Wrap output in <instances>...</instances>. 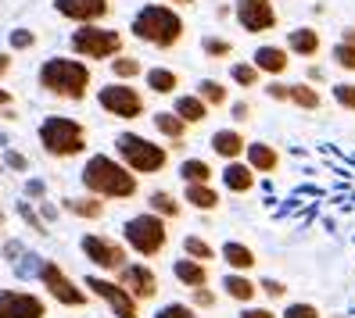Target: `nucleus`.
I'll return each instance as SVG.
<instances>
[{
    "label": "nucleus",
    "instance_id": "11",
    "mask_svg": "<svg viewBox=\"0 0 355 318\" xmlns=\"http://www.w3.org/2000/svg\"><path fill=\"white\" fill-rule=\"evenodd\" d=\"M83 290H87L90 297H97V301L108 308L115 318H140V308H144V304H137L133 297L112 279V275H97V272H94V275H87V279H83Z\"/></svg>",
    "mask_w": 355,
    "mask_h": 318
},
{
    "label": "nucleus",
    "instance_id": "35",
    "mask_svg": "<svg viewBox=\"0 0 355 318\" xmlns=\"http://www.w3.org/2000/svg\"><path fill=\"white\" fill-rule=\"evenodd\" d=\"M216 247L208 243L205 236H198V232H191V236H183V258H194V261H216Z\"/></svg>",
    "mask_w": 355,
    "mask_h": 318
},
{
    "label": "nucleus",
    "instance_id": "1",
    "mask_svg": "<svg viewBox=\"0 0 355 318\" xmlns=\"http://www.w3.org/2000/svg\"><path fill=\"white\" fill-rule=\"evenodd\" d=\"M83 194H90L97 200H133L140 194V179L122 165L115 154H90L79 168Z\"/></svg>",
    "mask_w": 355,
    "mask_h": 318
},
{
    "label": "nucleus",
    "instance_id": "13",
    "mask_svg": "<svg viewBox=\"0 0 355 318\" xmlns=\"http://www.w3.org/2000/svg\"><path fill=\"white\" fill-rule=\"evenodd\" d=\"M112 279L126 290L137 304H148L158 297V272L151 265H144V261H130V265H122Z\"/></svg>",
    "mask_w": 355,
    "mask_h": 318
},
{
    "label": "nucleus",
    "instance_id": "40",
    "mask_svg": "<svg viewBox=\"0 0 355 318\" xmlns=\"http://www.w3.org/2000/svg\"><path fill=\"white\" fill-rule=\"evenodd\" d=\"M330 57H334V65H338L341 72H355V47L352 44H334Z\"/></svg>",
    "mask_w": 355,
    "mask_h": 318
},
{
    "label": "nucleus",
    "instance_id": "28",
    "mask_svg": "<svg viewBox=\"0 0 355 318\" xmlns=\"http://www.w3.org/2000/svg\"><path fill=\"white\" fill-rule=\"evenodd\" d=\"M148 211L158 215V218H165V222H176L183 215V200L173 194V189H151L148 194Z\"/></svg>",
    "mask_w": 355,
    "mask_h": 318
},
{
    "label": "nucleus",
    "instance_id": "56",
    "mask_svg": "<svg viewBox=\"0 0 355 318\" xmlns=\"http://www.w3.org/2000/svg\"><path fill=\"white\" fill-rule=\"evenodd\" d=\"M0 118H4V122H15L18 115H15V108H0Z\"/></svg>",
    "mask_w": 355,
    "mask_h": 318
},
{
    "label": "nucleus",
    "instance_id": "29",
    "mask_svg": "<svg viewBox=\"0 0 355 318\" xmlns=\"http://www.w3.org/2000/svg\"><path fill=\"white\" fill-rule=\"evenodd\" d=\"M61 207H65L69 215H76V218H87V222H101L104 211H108V204L97 200V197H90V194H83V197H65V200H61Z\"/></svg>",
    "mask_w": 355,
    "mask_h": 318
},
{
    "label": "nucleus",
    "instance_id": "32",
    "mask_svg": "<svg viewBox=\"0 0 355 318\" xmlns=\"http://www.w3.org/2000/svg\"><path fill=\"white\" fill-rule=\"evenodd\" d=\"M108 68H112V79H115V82H133V79H140V75H144V61L122 50L119 57H112V61H108Z\"/></svg>",
    "mask_w": 355,
    "mask_h": 318
},
{
    "label": "nucleus",
    "instance_id": "52",
    "mask_svg": "<svg viewBox=\"0 0 355 318\" xmlns=\"http://www.w3.org/2000/svg\"><path fill=\"white\" fill-rule=\"evenodd\" d=\"M11 104H15V93L0 86V108H11Z\"/></svg>",
    "mask_w": 355,
    "mask_h": 318
},
{
    "label": "nucleus",
    "instance_id": "18",
    "mask_svg": "<svg viewBox=\"0 0 355 318\" xmlns=\"http://www.w3.org/2000/svg\"><path fill=\"white\" fill-rule=\"evenodd\" d=\"M244 165L252 168L255 176H273L280 168V151L266 140H248L244 147Z\"/></svg>",
    "mask_w": 355,
    "mask_h": 318
},
{
    "label": "nucleus",
    "instance_id": "25",
    "mask_svg": "<svg viewBox=\"0 0 355 318\" xmlns=\"http://www.w3.org/2000/svg\"><path fill=\"white\" fill-rule=\"evenodd\" d=\"M219 258L226 261L230 272H244V275L259 265V254L248 247V243H241V240H226V243L219 247Z\"/></svg>",
    "mask_w": 355,
    "mask_h": 318
},
{
    "label": "nucleus",
    "instance_id": "21",
    "mask_svg": "<svg viewBox=\"0 0 355 318\" xmlns=\"http://www.w3.org/2000/svg\"><path fill=\"white\" fill-rule=\"evenodd\" d=\"M219 179H223V189H226V194H237V197H241V194H252L255 183H259V176L244 165V158H241V161H223Z\"/></svg>",
    "mask_w": 355,
    "mask_h": 318
},
{
    "label": "nucleus",
    "instance_id": "7",
    "mask_svg": "<svg viewBox=\"0 0 355 318\" xmlns=\"http://www.w3.org/2000/svg\"><path fill=\"white\" fill-rule=\"evenodd\" d=\"M69 50L79 61H112L126 50V36L112 26H76L69 32Z\"/></svg>",
    "mask_w": 355,
    "mask_h": 318
},
{
    "label": "nucleus",
    "instance_id": "26",
    "mask_svg": "<svg viewBox=\"0 0 355 318\" xmlns=\"http://www.w3.org/2000/svg\"><path fill=\"white\" fill-rule=\"evenodd\" d=\"M173 279L187 290H198V286H208V265L205 261H194V258H176L173 261Z\"/></svg>",
    "mask_w": 355,
    "mask_h": 318
},
{
    "label": "nucleus",
    "instance_id": "45",
    "mask_svg": "<svg viewBox=\"0 0 355 318\" xmlns=\"http://www.w3.org/2000/svg\"><path fill=\"white\" fill-rule=\"evenodd\" d=\"M266 97H269V100H277V104H287V97H291V82L269 79V82H266Z\"/></svg>",
    "mask_w": 355,
    "mask_h": 318
},
{
    "label": "nucleus",
    "instance_id": "24",
    "mask_svg": "<svg viewBox=\"0 0 355 318\" xmlns=\"http://www.w3.org/2000/svg\"><path fill=\"white\" fill-rule=\"evenodd\" d=\"M144 86H148L155 97H176L180 86H183V79H180V72H173V68L155 65V68H144Z\"/></svg>",
    "mask_w": 355,
    "mask_h": 318
},
{
    "label": "nucleus",
    "instance_id": "33",
    "mask_svg": "<svg viewBox=\"0 0 355 318\" xmlns=\"http://www.w3.org/2000/svg\"><path fill=\"white\" fill-rule=\"evenodd\" d=\"M198 97L205 100L208 111L226 108V104H230V90H226V82H219V79H201L198 82Z\"/></svg>",
    "mask_w": 355,
    "mask_h": 318
},
{
    "label": "nucleus",
    "instance_id": "51",
    "mask_svg": "<svg viewBox=\"0 0 355 318\" xmlns=\"http://www.w3.org/2000/svg\"><path fill=\"white\" fill-rule=\"evenodd\" d=\"M18 254H22V243H15V240H11V243H4V258H8V261H15Z\"/></svg>",
    "mask_w": 355,
    "mask_h": 318
},
{
    "label": "nucleus",
    "instance_id": "14",
    "mask_svg": "<svg viewBox=\"0 0 355 318\" xmlns=\"http://www.w3.org/2000/svg\"><path fill=\"white\" fill-rule=\"evenodd\" d=\"M0 318H47V297L36 290L0 286Z\"/></svg>",
    "mask_w": 355,
    "mask_h": 318
},
{
    "label": "nucleus",
    "instance_id": "58",
    "mask_svg": "<svg viewBox=\"0 0 355 318\" xmlns=\"http://www.w3.org/2000/svg\"><path fill=\"white\" fill-rule=\"evenodd\" d=\"M0 176H4V161H0Z\"/></svg>",
    "mask_w": 355,
    "mask_h": 318
},
{
    "label": "nucleus",
    "instance_id": "3",
    "mask_svg": "<svg viewBox=\"0 0 355 318\" xmlns=\"http://www.w3.org/2000/svg\"><path fill=\"white\" fill-rule=\"evenodd\" d=\"M130 32L140 39V44H148L155 50H173L183 44V36H187V22H183V15L169 4H144L137 15H133V22H130Z\"/></svg>",
    "mask_w": 355,
    "mask_h": 318
},
{
    "label": "nucleus",
    "instance_id": "17",
    "mask_svg": "<svg viewBox=\"0 0 355 318\" xmlns=\"http://www.w3.org/2000/svg\"><path fill=\"white\" fill-rule=\"evenodd\" d=\"M252 65L259 68V75L280 79V75H287V68H291V54H287V47H280V44H259L255 54H252Z\"/></svg>",
    "mask_w": 355,
    "mask_h": 318
},
{
    "label": "nucleus",
    "instance_id": "49",
    "mask_svg": "<svg viewBox=\"0 0 355 318\" xmlns=\"http://www.w3.org/2000/svg\"><path fill=\"white\" fill-rule=\"evenodd\" d=\"M11 68H15V54L11 50H0V82L11 75Z\"/></svg>",
    "mask_w": 355,
    "mask_h": 318
},
{
    "label": "nucleus",
    "instance_id": "6",
    "mask_svg": "<svg viewBox=\"0 0 355 318\" xmlns=\"http://www.w3.org/2000/svg\"><path fill=\"white\" fill-rule=\"evenodd\" d=\"M119 240L122 247H126L130 254H137V258H158V254L169 247V222L151 215L148 207L140 211V215H130L126 222H122L119 229Z\"/></svg>",
    "mask_w": 355,
    "mask_h": 318
},
{
    "label": "nucleus",
    "instance_id": "27",
    "mask_svg": "<svg viewBox=\"0 0 355 318\" xmlns=\"http://www.w3.org/2000/svg\"><path fill=\"white\" fill-rule=\"evenodd\" d=\"M169 111H173L180 122L191 125V129H194V125H201V122L208 118V108H205V100H201L198 93H176Z\"/></svg>",
    "mask_w": 355,
    "mask_h": 318
},
{
    "label": "nucleus",
    "instance_id": "23",
    "mask_svg": "<svg viewBox=\"0 0 355 318\" xmlns=\"http://www.w3.org/2000/svg\"><path fill=\"white\" fill-rule=\"evenodd\" d=\"M320 50H323V36H320V29L298 26V29H291V32H287V54H291V57H316Z\"/></svg>",
    "mask_w": 355,
    "mask_h": 318
},
{
    "label": "nucleus",
    "instance_id": "5",
    "mask_svg": "<svg viewBox=\"0 0 355 318\" xmlns=\"http://www.w3.org/2000/svg\"><path fill=\"white\" fill-rule=\"evenodd\" d=\"M115 158L130 168V172L140 179V176H162L165 168H169L173 154H169V147H165L162 140H151V136H144V133H119L115 136Z\"/></svg>",
    "mask_w": 355,
    "mask_h": 318
},
{
    "label": "nucleus",
    "instance_id": "55",
    "mask_svg": "<svg viewBox=\"0 0 355 318\" xmlns=\"http://www.w3.org/2000/svg\"><path fill=\"white\" fill-rule=\"evenodd\" d=\"M341 44H352V47H355V26H348V29L341 32Z\"/></svg>",
    "mask_w": 355,
    "mask_h": 318
},
{
    "label": "nucleus",
    "instance_id": "48",
    "mask_svg": "<svg viewBox=\"0 0 355 318\" xmlns=\"http://www.w3.org/2000/svg\"><path fill=\"white\" fill-rule=\"evenodd\" d=\"M241 318H280L273 308H259V304H248V308H241Z\"/></svg>",
    "mask_w": 355,
    "mask_h": 318
},
{
    "label": "nucleus",
    "instance_id": "31",
    "mask_svg": "<svg viewBox=\"0 0 355 318\" xmlns=\"http://www.w3.org/2000/svg\"><path fill=\"white\" fill-rule=\"evenodd\" d=\"M287 104H295V108H302V111H320L323 108V93L312 86V82H291Z\"/></svg>",
    "mask_w": 355,
    "mask_h": 318
},
{
    "label": "nucleus",
    "instance_id": "39",
    "mask_svg": "<svg viewBox=\"0 0 355 318\" xmlns=\"http://www.w3.org/2000/svg\"><path fill=\"white\" fill-rule=\"evenodd\" d=\"M219 304V297H216V290H208V286H198V290H191V308L201 315V311H212Z\"/></svg>",
    "mask_w": 355,
    "mask_h": 318
},
{
    "label": "nucleus",
    "instance_id": "42",
    "mask_svg": "<svg viewBox=\"0 0 355 318\" xmlns=\"http://www.w3.org/2000/svg\"><path fill=\"white\" fill-rule=\"evenodd\" d=\"M334 100H338V108L355 115V82H338L334 86Z\"/></svg>",
    "mask_w": 355,
    "mask_h": 318
},
{
    "label": "nucleus",
    "instance_id": "43",
    "mask_svg": "<svg viewBox=\"0 0 355 318\" xmlns=\"http://www.w3.org/2000/svg\"><path fill=\"white\" fill-rule=\"evenodd\" d=\"M259 293H266L269 301H284V297H287V283L273 279V275H266V279H259Z\"/></svg>",
    "mask_w": 355,
    "mask_h": 318
},
{
    "label": "nucleus",
    "instance_id": "16",
    "mask_svg": "<svg viewBox=\"0 0 355 318\" xmlns=\"http://www.w3.org/2000/svg\"><path fill=\"white\" fill-rule=\"evenodd\" d=\"M151 125H155V133L162 136V143L169 147V154L187 151V133H191V125L180 122L173 111H155L151 115Z\"/></svg>",
    "mask_w": 355,
    "mask_h": 318
},
{
    "label": "nucleus",
    "instance_id": "36",
    "mask_svg": "<svg viewBox=\"0 0 355 318\" xmlns=\"http://www.w3.org/2000/svg\"><path fill=\"white\" fill-rule=\"evenodd\" d=\"M230 82L241 86V90H255L262 82V75H259V68L252 65V61H234V65H230Z\"/></svg>",
    "mask_w": 355,
    "mask_h": 318
},
{
    "label": "nucleus",
    "instance_id": "46",
    "mask_svg": "<svg viewBox=\"0 0 355 318\" xmlns=\"http://www.w3.org/2000/svg\"><path fill=\"white\" fill-rule=\"evenodd\" d=\"M252 115H255V108L248 100H234L230 104V118H234L237 125H244V122H252Z\"/></svg>",
    "mask_w": 355,
    "mask_h": 318
},
{
    "label": "nucleus",
    "instance_id": "19",
    "mask_svg": "<svg viewBox=\"0 0 355 318\" xmlns=\"http://www.w3.org/2000/svg\"><path fill=\"white\" fill-rule=\"evenodd\" d=\"M208 147H212V154L219 161H241L248 140H244V133L237 129V125H226V129H216L212 136H208Z\"/></svg>",
    "mask_w": 355,
    "mask_h": 318
},
{
    "label": "nucleus",
    "instance_id": "53",
    "mask_svg": "<svg viewBox=\"0 0 355 318\" xmlns=\"http://www.w3.org/2000/svg\"><path fill=\"white\" fill-rule=\"evenodd\" d=\"M162 4H169V8L183 11V8H194V0H162Z\"/></svg>",
    "mask_w": 355,
    "mask_h": 318
},
{
    "label": "nucleus",
    "instance_id": "30",
    "mask_svg": "<svg viewBox=\"0 0 355 318\" xmlns=\"http://www.w3.org/2000/svg\"><path fill=\"white\" fill-rule=\"evenodd\" d=\"M176 176H180L183 186L187 183H212L216 168H212V161H205V158H183L180 168H176Z\"/></svg>",
    "mask_w": 355,
    "mask_h": 318
},
{
    "label": "nucleus",
    "instance_id": "9",
    "mask_svg": "<svg viewBox=\"0 0 355 318\" xmlns=\"http://www.w3.org/2000/svg\"><path fill=\"white\" fill-rule=\"evenodd\" d=\"M36 283L44 286L47 301H54L58 308H87L94 301V297L83 290V283H76L58 261H47V258H44V265H40V272H36Z\"/></svg>",
    "mask_w": 355,
    "mask_h": 318
},
{
    "label": "nucleus",
    "instance_id": "37",
    "mask_svg": "<svg viewBox=\"0 0 355 318\" xmlns=\"http://www.w3.org/2000/svg\"><path fill=\"white\" fill-rule=\"evenodd\" d=\"M36 32L33 29H26V26H18V29H11L8 32V47H11V54H18V50H33L36 47Z\"/></svg>",
    "mask_w": 355,
    "mask_h": 318
},
{
    "label": "nucleus",
    "instance_id": "10",
    "mask_svg": "<svg viewBox=\"0 0 355 318\" xmlns=\"http://www.w3.org/2000/svg\"><path fill=\"white\" fill-rule=\"evenodd\" d=\"M79 250L97 275H115L122 265H130V250L122 247V240L104 236V232H83Z\"/></svg>",
    "mask_w": 355,
    "mask_h": 318
},
{
    "label": "nucleus",
    "instance_id": "44",
    "mask_svg": "<svg viewBox=\"0 0 355 318\" xmlns=\"http://www.w3.org/2000/svg\"><path fill=\"white\" fill-rule=\"evenodd\" d=\"M18 215H22V222H26V225H33V229L40 232V236H47V225H44V218L36 215V207H33L29 200H26V204H18Z\"/></svg>",
    "mask_w": 355,
    "mask_h": 318
},
{
    "label": "nucleus",
    "instance_id": "20",
    "mask_svg": "<svg viewBox=\"0 0 355 318\" xmlns=\"http://www.w3.org/2000/svg\"><path fill=\"white\" fill-rule=\"evenodd\" d=\"M180 200H183V207H194V211L212 215V211H219V204H223V194L216 189V183H187Z\"/></svg>",
    "mask_w": 355,
    "mask_h": 318
},
{
    "label": "nucleus",
    "instance_id": "12",
    "mask_svg": "<svg viewBox=\"0 0 355 318\" xmlns=\"http://www.w3.org/2000/svg\"><path fill=\"white\" fill-rule=\"evenodd\" d=\"M234 18L248 36H266L280 22L273 0H234Z\"/></svg>",
    "mask_w": 355,
    "mask_h": 318
},
{
    "label": "nucleus",
    "instance_id": "4",
    "mask_svg": "<svg viewBox=\"0 0 355 318\" xmlns=\"http://www.w3.org/2000/svg\"><path fill=\"white\" fill-rule=\"evenodd\" d=\"M36 143L44 147L47 158H58V161H72V158H83L90 147V133L87 125L72 115H44L36 125Z\"/></svg>",
    "mask_w": 355,
    "mask_h": 318
},
{
    "label": "nucleus",
    "instance_id": "54",
    "mask_svg": "<svg viewBox=\"0 0 355 318\" xmlns=\"http://www.w3.org/2000/svg\"><path fill=\"white\" fill-rule=\"evenodd\" d=\"M305 82H323V68H316V65H312V68H309V79H305Z\"/></svg>",
    "mask_w": 355,
    "mask_h": 318
},
{
    "label": "nucleus",
    "instance_id": "57",
    "mask_svg": "<svg viewBox=\"0 0 355 318\" xmlns=\"http://www.w3.org/2000/svg\"><path fill=\"white\" fill-rule=\"evenodd\" d=\"M4 222H8V215H4V207H0V229H4Z\"/></svg>",
    "mask_w": 355,
    "mask_h": 318
},
{
    "label": "nucleus",
    "instance_id": "34",
    "mask_svg": "<svg viewBox=\"0 0 355 318\" xmlns=\"http://www.w3.org/2000/svg\"><path fill=\"white\" fill-rule=\"evenodd\" d=\"M201 54L208 61H226V57H234V44H230L226 36H219V32H205L201 36Z\"/></svg>",
    "mask_w": 355,
    "mask_h": 318
},
{
    "label": "nucleus",
    "instance_id": "41",
    "mask_svg": "<svg viewBox=\"0 0 355 318\" xmlns=\"http://www.w3.org/2000/svg\"><path fill=\"white\" fill-rule=\"evenodd\" d=\"M280 318H323V311L316 304H309V301H295V304H287Z\"/></svg>",
    "mask_w": 355,
    "mask_h": 318
},
{
    "label": "nucleus",
    "instance_id": "47",
    "mask_svg": "<svg viewBox=\"0 0 355 318\" xmlns=\"http://www.w3.org/2000/svg\"><path fill=\"white\" fill-rule=\"evenodd\" d=\"M0 161H4L8 168H15V172H29V161H26L22 154H18V151H11V147H8L4 154H0Z\"/></svg>",
    "mask_w": 355,
    "mask_h": 318
},
{
    "label": "nucleus",
    "instance_id": "38",
    "mask_svg": "<svg viewBox=\"0 0 355 318\" xmlns=\"http://www.w3.org/2000/svg\"><path fill=\"white\" fill-rule=\"evenodd\" d=\"M151 318H201L191 304H183V301H169V304H162Z\"/></svg>",
    "mask_w": 355,
    "mask_h": 318
},
{
    "label": "nucleus",
    "instance_id": "50",
    "mask_svg": "<svg viewBox=\"0 0 355 318\" xmlns=\"http://www.w3.org/2000/svg\"><path fill=\"white\" fill-rule=\"evenodd\" d=\"M26 194H29L33 200H44V183H40V179H29V183H26Z\"/></svg>",
    "mask_w": 355,
    "mask_h": 318
},
{
    "label": "nucleus",
    "instance_id": "2",
    "mask_svg": "<svg viewBox=\"0 0 355 318\" xmlns=\"http://www.w3.org/2000/svg\"><path fill=\"white\" fill-rule=\"evenodd\" d=\"M36 86L47 97L79 104V100H87L94 93V68L87 65V61L72 57V54H54L36 68Z\"/></svg>",
    "mask_w": 355,
    "mask_h": 318
},
{
    "label": "nucleus",
    "instance_id": "8",
    "mask_svg": "<svg viewBox=\"0 0 355 318\" xmlns=\"http://www.w3.org/2000/svg\"><path fill=\"white\" fill-rule=\"evenodd\" d=\"M94 100L104 115H112L119 122H137L148 115V97H144L133 82H104L101 90H94Z\"/></svg>",
    "mask_w": 355,
    "mask_h": 318
},
{
    "label": "nucleus",
    "instance_id": "15",
    "mask_svg": "<svg viewBox=\"0 0 355 318\" xmlns=\"http://www.w3.org/2000/svg\"><path fill=\"white\" fill-rule=\"evenodd\" d=\"M54 11L76 26H101L112 15V0H54Z\"/></svg>",
    "mask_w": 355,
    "mask_h": 318
},
{
    "label": "nucleus",
    "instance_id": "22",
    "mask_svg": "<svg viewBox=\"0 0 355 318\" xmlns=\"http://www.w3.org/2000/svg\"><path fill=\"white\" fill-rule=\"evenodd\" d=\"M219 286H223V293L230 297V301H237L241 308L259 301V283L252 279V275H244V272H226Z\"/></svg>",
    "mask_w": 355,
    "mask_h": 318
}]
</instances>
